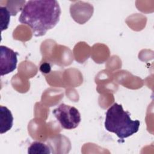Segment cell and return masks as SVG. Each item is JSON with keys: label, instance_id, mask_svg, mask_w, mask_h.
Masks as SVG:
<instances>
[{"label": "cell", "instance_id": "obj_8", "mask_svg": "<svg viewBox=\"0 0 154 154\" xmlns=\"http://www.w3.org/2000/svg\"><path fill=\"white\" fill-rule=\"evenodd\" d=\"M51 70V67L49 63H43L40 67V70L43 73H48Z\"/></svg>", "mask_w": 154, "mask_h": 154}, {"label": "cell", "instance_id": "obj_6", "mask_svg": "<svg viewBox=\"0 0 154 154\" xmlns=\"http://www.w3.org/2000/svg\"><path fill=\"white\" fill-rule=\"evenodd\" d=\"M51 153L50 147L47 144L39 141L33 142L28 149V153L29 154H50Z\"/></svg>", "mask_w": 154, "mask_h": 154}, {"label": "cell", "instance_id": "obj_2", "mask_svg": "<svg viewBox=\"0 0 154 154\" xmlns=\"http://www.w3.org/2000/svg\"><path fill=\"white\" fill-rule=\"evenodd\" d=\"M104 125L106 131L114 133L123 140L138 131L140 122L132 120L129 112L125 111L122 105L114 103L106 112Z\"/></svg>", "mask_w": 154, "mask_h": 154}, {"label": "cell", "instance_id": "obj_1", "mask_svg": "<svg viewBox=\"0 0 154 154\" xmlns=\"http://www.w3.org/2000/svg\"><path fill=\"white\" fill-rule=\"evenodd\" d=\"M61 13L55 0L28 1L22 8L19 21L29 26L34 36L40 37L58 23Z\"/></svg>", "mask_w": 154, "mask_h": 154}, {"label": "cell", "instance_id": "obj_7", "mask_svg": "<svg viewBox=\"0 0 154 154\" xmlns=\"http://www.w3.org/2000/svg\"><path fill=\"white\" fill-rule=\"evenodd\" d=\"M10 11L6 7H0L1 31H3L8 28L10 23Z\"/></svg>", "mask_w": 154, "mask_h": 154}, {"label": "cell", "instance_id": "obj_4", "mask_svg": "<svg viewBox=\"0 0 154 154\" xmlns=\"http://www.w3.org/2000/svg\"><path fill=\"white\" fill-rule=\"evenodd\" d=\"M0 51L1 76H4L13 72L16 69L18 54L3 45L0 46Z\"/></svg>", "mask_w": 154, "mask_h": 154}, {"label": "cell", "instance_id": "obj_3", "mask_svg": "<svg viewBox=\"0 0 154 154\" xmlns=\"http://www.w3.org/2000/svg\"><path fill=\"white\" fill-rule=\"evenodd\" d=\"M61 126L66 129H73L78 127L81 122V114L75 107L64 103L60 104L52 111Z\"/></svg>", "mask_w": 154, "mask_h": 154}, {"label": "cell", "instance_id": "obj_5", "mask_svg": "<svg viewBox=\"0 0 154 154\" xmlns=\"http://www.w3.org/2000/svg\"><path fill=\"white\" fill-rule=\"evenodd\" d=\"M13 117L7 107L0 106V133L3 134L8 131L13 126Z\"/></svg>", "mask_w": 154, "mask_h": 154}]
</instances>
